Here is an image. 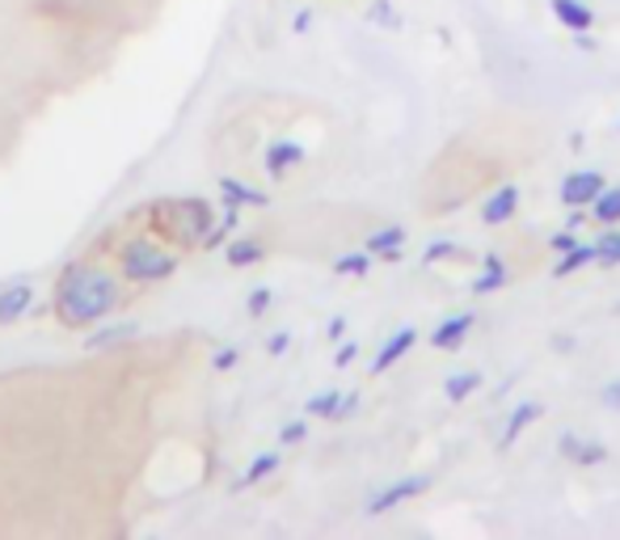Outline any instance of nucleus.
Instances as JSON below:
<instances>
[{
  "instance_id": "1",
  "label": "nucleus",
  "mask_w": 620,
  "mask_h": 540,
  "mask_svg": "<svg viewBox=\"0 0 620 540\" xmlns=\"http://www.w3.org/2000/svg\"><path fill=\"white\" fill-rule=\"evenodd\" d=\"M122 275L101 262H72L51 287V313L68 329H94L122 308Z\"/></svg>"
},
{
  "instance_id": "2",
  "label": "nucleus",
  "mask_w": 620,
  "mask_h": 540,
  "mask_svg": "<svg viewBox=\"0 0 620 540\" xmlns=\"http://www.w3.org/2000/svg\"><path fill=\"white\" fill-rule=\"evenodd\" d=\"M215 229V203L207 199H157L148 208V233L169 241L173 250H203L207 233Z\"/></svg>"
},
{
  "instance_id": "3",
  "label": "nucleus",
  "mask_w": 620,
  "mask_h": 540,
  "mask_svg": "<svg viewBox=\"0 0 620 540\" xmlns=\"http://www.w3.org/2000/svg\"><path fill=\"white\" fill-rule=\"evenodd\" d=\"M115 266L127 283H140V287H152V283H165L178 275L182 266V250H173L169 241H161L157 233H131L115 245Z\"/></svg>"
},
{
  "instance_id": "4",
  "label": "nucleus",
  "mask_w": 620,
  "mask_h": 540,
  "mask_svg": "<svg viewBox=\"0 0 620 540\" xmlns=\"http://www.w3.org/2000/svg\"><path fill=\"white\" fill-rule=\"evenodd\" d=\"M430 486H435V473H409V477H397V481L381 486V490L363 502V516H367V519L388 516V511L406 507V502H414V498H423Z\"/></svg>"
},
{
  "instance_id": "5",
  "label": "nucleus",
  "mask_w": 620,
  "mask_h": 540,
  "mask_svg": "<svg viewBox=\"0 0 620 540\" xmlns=\"http://www.w3.org/2000/svg\"><path fill=\"white\" fill-rule=\"evenodd\" d=\"M603 187H608V182H603L599 169H570V173L562 178V187H557V199H562L566 212H570V208H591Z\"/></svg>"
},
{
  "instance_id": "6",
  "label": "nucleus",
  "mask_w": 620,
  "mask_h": 540,
  "mask_svg": "<svg viewBox=\"0 0 620 540\" xmlns=\"http://www.w3.org/2000/svg\"><path fill=\"white\" fill-rule=\"evenodd\" d=\"M34 308H39V292L30 279H13L9 287H0V329L18 326Z\"/></svg>"
},
{
  "instance_id": "7",
  "label": "nucleus",
  "mask_w": 620,
  "mask_h": 540,
  "mask_svg": "<svg viewBox=\"0 0 620 540\" xmlns=\"http://www.w3.org/2000/svg\"><path fill=\"white\" fill-rule=\"evenodd\" d=\"M557 456L570 460V465H578V469H596V465L608 460V447L599 444V440H591V435L562 431V435H557Z\"/></svg>"
},
{
  "instance_id": "8",
  "label": "nucleus",
  "mask_w": 620,
  "mask_h": 540,
  "mask_svg": "<svg viewBox=\"0 0 620 540\" xmlns=\"http://www.w3.org/2000/svg\"><path fill=\"white\" fill-rule=\"evenodd\" d=\"M418 338H423V333H418L414 326L393 329V333L384 338V347L376 351V359H372V377H384L388 368H397V363H402V359H406V354L418 347Z\"/></svg>"
},
{
  "instance_id": "9",
  "label": "nucleus",
  "mask_w": 620,
  "mask_h": 540,
  "mask_svg": "<svg viewBox=\"0 0 620 540\" xmlns=\"http://www.w3.org/2000/svg\"><path fill=\"white\" fill-rule=\"evenodd\" d=\"M545 419V401H536V398H527L520 401L515 410H511V419H506V426H502V435H499V452H506V447H515L520 440H524L532 426Z\"/></svg>"
},
{
  "instance_id": "10",
  "label": "nucleus",
  "mask_w": 620,
  "mask_h": 540,
  "mask_svg": "<svg viewBox=\"0 0 620 540\" xmlns=\"http://www.w3.org/2000/svg\"><path fill=\"white\" fill-rule=\"evenodd\" d=\"M473 326H478V313H452L448 321H439V326L430 329V347L435 351H460L464 347V338L473 333Z\"/></svg>"
},
{
  "instance_id": "11",
  "label": "nucleus",
  "mask_w": 620,
  "mask_h": 540,
  "mask_svg": "<svg viewBox=\"0 0 620 540\" xmlns=\"http://www.w3.org/2000/svg\"><path fill=\"white\" fill-rule=\"evenodd\" d=\"M520 203H524V190L520 187H499L485 203H481V224H490V229H502V224H511L515 215H520Z\"/></svg>"
},
{
  "instance_id": "12",
  "label": "nucleus",
  "mask_w": 620,
  "mask_h": 540,
  "mask_svg": "<svg viewBox=\"0 0 620 540\" xmlns=\"http://www.w3.org/2000/svg\"><path fill=\"white\" fill-rule=\"evenodd\" d=\"M549 13L553 22L562 25V30H570V34L596 30V9L587 0H549Z\"/></svg>"
},
{
  "instance_id": "13",
  "label": "nucleus",
  "mask_w": 620,
  "mask_h": 540,
  "mask_svg": "<svg viewBox=\"0 0 620 540\" xmlns=\"http://www.w3.org/2000/svg\"><path fill=\"white\" fill-rule=\"evenodd\" d=\"M599 262V250L596 241H578L574 250H566V254H557V262H553V279H570V275H578V271H587V266H596Z\"/></svg>"
},
{
  "instance_id": "14",
  "label": "nucleus",
  "mask_w": 620,
  "mask_h": 540,
  "mask_svg": "<svg viewBox=\"0 0 620 540\" xmlns=\"http://www.w3.org/2000/svg\"><path fill=\"white\" fill-rule=\"evenodd\" d=\"M406 229L402 224H384V229H372L367 241H363V250L372 254V258H397L402 250H406Z\"/></svg>"
},
{
  "instance_id": "15",
  "label": "nucleus",
  "mask_w": 620,
  "mask_h": 540,
  "mask_svg": "<svg viewBox=\"0 0 620 540\" xmlns=\"http://www.w3.org/2000/svg\"><path fill=\"white\" fill-rule=\"evenodd\" d=\"M506 283H511L506 258H502V254H485V258H481V275L473 279V296H494Z\"/></svg>"
},
{
  "instance_id": "16",
  "label": "nucleus",
  "mask_w": 620,
  "mask_h": 540,
  "mask_svg": "<svg viewBox=\"0 0 620 540\" xmlns=\"http://www.w3.org/2000/svg\"><path fill=\"white\" fill-rule=\"evenodd\" d=\"M304 144H296V140H275L270 148H266V173L270 178H284L287 169H296V165H304Z\"/></svg>"
},
{
  "instance_id": "17",
  "label": "nucleus",
  "mask_w": 620,
  "mask_h": 540,
  "mask_svg": "<svg viewBox=\"0 0 620 540\" xmlns=\"http://www.w3.org/2000/svg\"><path fill=\"white\" fill-rule=\"evenodd\" d=\"M220 199L233 203V208H266V203H270L266 190L249 187V182H240V178H220Z\"/></svg>"
},
{
  "instance_id": "18",
  "label": "nucleus",
  "mask_w": 620,
  "mask_h": 540,
  "mask_svg": "<svg viewBox=\"0 0 620 540\" xmlns=\"http://www.w3.org/2000/svg\"><path fill=\"white\" fill-rule=\"evenodd\" d=\"M481 384H485V372H478V368H464V372H452V377L443 380V398H448V405H464V401L478 393Z\"/></svg>"
},
{
  "instance_id": "19",
  "label": "nucleus",
  "mask_w": 620,
  "mask_h": 540,
  "mask_svg": "<svg viewBox=\"0 0 620 540\" xmlns=\"http://www.w3.org/2000/svg\"><path fill=\"white\" fill-rule=\"evenodd\" d=\"M284 469V452H263V456H254V465L240 473L237 481H233V490H249V486H263L270 473Z\"/></svg>"
},
{
  "instance_id": "20",
  "label": "nucleus",
  "mask_w": 620,
  "mask_h": 540,
  "mask_svg": "<svg viewBox=\"0 0 620 540\" xmlns=\"http://www.w3.org/2000/svg\"><path fill=\"white\" fill-rule=\"evenodd\" d=\"M224 258H228V266H254V262L266 258V245L258 236H237V241L224 245Z\"/></svg>"
},
{
  "instance_id": "21",
  "label": "nucleus",
  "mask_w": 620,
  "mask_h": 540,
  "mask_svg": "<svg viewBox=\"0 0 620 540\" xmlns=\"http://www.w3.org/2000/svg\"><path fill=\"white\" fill-rule=\"evenodd\" d=\"M140 326L136 321H119V326H97L94 338H85V351H106V347H119L127 338H136Z\"/></svg>"
},
{
  "instance_id": "22",
  "label": "nucleus",
  "mask_w": 620,
  "mask_h": 540,
  "mask_svg": "<svg viewBox=\"0 0 620 540\" xmlns=\"http://www.w3.org/2000/svg\"><path fill=\"white\" fill-rule=\"evenodd\" d=\"M587 212H591V220H596V224H603V229H608V224H620V187H603V190H599V199L591 203V208H587Z\"/></svg>"
},
{
  "instance_id": "23",
  "label": "nucleus",
  "mask_w": 620,
  "mask_h": 540,
  "mask_svg": "<svg viewBox=\"0 0 620 540\" xmlns=\"http://www.w3.org/2000/svg\"><path fill=\"white\" fill-rule=\"evenodd\" d=\"M338 401H342V389H325V393H317V398L304 401V414H309V419H325V423H334Z\"/></svg>"
},
{
  "instance_id": "24",
  "label": "nucleus",
  "mask_w": 620,
  "mask_h": 540,
  "mask_svg": "<svg viewBox=\"0 0 620 540\" xmlns=\"http://www.w3.org/2000/svg\"><path fill=\"white\" fill-rule=\"evenodd\" d=\"M599 266H620V224H608V233L596 236Z\"/></svg>"
},
{
  "instance_id": "25",
  "label": "nucleus",
  "mask_w": 620,
  "mask_h": 540,
  "mask_svg": "<svg viewBox=\"0 0 620 540\" xmlns=\"http://www.w3.org/2000/svg\"><path fill=\"white\" fill-rule=\"evenodd\" d=\"M334 271L338 275H351V279H363L372 271V254L367 250L363 254H342V258H334Z\"/></svg>"
},
{
  "instance_id": "26",
  "label": "nucleus",
  "mask_w": 620,
  "mask_h": 540,
  "mask_svg": "<svg viewBox=\"0 0 620 540\" xmlns=\"http://www.w3.org/2000/svg\"><path fill=\"white\" fill-rule=\"evenodd\" d=\"M270 305H275V287H254V292H249V296H245V317H254V321H258V317H266V313H270Z\"/></svg>"
},
{
  "instance_id": "27",
  "label": "nucleus",
  "mask_w": 620,
  "mask_h": 540,
  "mask_svg": "<svg viewBox=\"0 0 620 540\" xmlns=\"http://www.w3.org/2000/svg\"><path fill=\"white\" fill-rule=\"evenodd\" d=\"M460 254H464V250H460L456 241H430L427 250H423V262H427V266H435V262H443V258H460Z\"/></svg>"
},
{
  "instance_id": "28",
  "label": "nucleus",
  "mask_w": 620,
  "mask_h": 540,
  "mask_svg": "<svg viewBox=\"0 0 620 540\" xmlns=\"http://www.w3.org/2000/svg\"><path fill=\"white\" fill-rule=\"evenodd\" d=\"M304 440H309V423H304V419L279 426V447H296V444H304Z\"/></svg>"
},
{
  "instance_id": "29",
  "label": "nucleus",
  "mask_w": 620,
  "mask_h": 540,
  "mask_svg": "<svg viewBox=\"0 0 620 540\" xmlns=\"http://www.w3.org/2000/svg\"><path fill=\"white\" fill-rule=\"evenodd\" d=\"M367 18L381 25H402V18H397V9L388 4V0H376V4H367Z\"/></svg>"
},
{
  "instance_id": "30",
  "label": "nucleus",
  "mask_w": 620,
  "mask_h": 540,
  "mask_svg": "<svg viewBox=\"0 0 620 540\" xmlns=\"http://www.w3.org/2000/svg\"><path fill=\"white\" fill-rule=\"evenodd\" d=\"M599 405H603V410H612V414H620V377L608 380V384L599 389Z\"/></svg>"
},
{
  "instance_id": "31",
  "label": "nucleus",
  "mask_w": 620,
  "mask_h": 540,
  "mask_svg": "<svg viewBox=\"0 0 620 540\" xmlns=\"http://www.w3.org/2000/svg\"><path fill=\"white\" fill-rule=\"evenodd\" d=\"M237 359H240L237 347H224V351H215L212 354V372H233V368H237Z\"/></svg>"
},
{
  "instance_id": "32",
  "label": "nucleus",
  "mask_w": 620,
  "mask_h": 540,
  "mask_svg": "<svg viewBox=\"0 0 620 540\" xmlns=\"http://www.w3.org/2000/svg\"><path fill=\"white\" fill-rule=\"evenodd\" d=\"M582 236H578V229H562L557 236H549V250L553 254H566V250H574Z\"/></svg>"
},
{
  "instance_id": "33",
  "label": "nucleus",
  "mask_w": 620,
  "mask_h": 540,
  "mask_svg": "<svg viewBox=\"0 0 620 540\" xmlns=\"http://www.w3.org/2000/svg\"><path fill=\"white\" fill-rule=\"evenodd\" d=\"M291 351V333H287V329H279V333H270V338H266V354H275V359H279V354H287Z\"/></svg>"
},
{
  "instance_id": "34",
  "label": "nucleus",
  "mask_w": 620,
  "mask_h": 540,
  "mask_svg": "<svg viewBox=\"0 0 620 540\" xmlns=\"http://www.w3.org/2000/svg\"><path fill=\"white\" fill-rule=\"evenodd\" d=\"M359 410V393L351 389V393H342V401H338V410H334V423H346L351 414Z\"/></svg>"
},
{
  "instance_id": "35",
  "label": "nucleus",
  "mask_w": 620,
  "mask_h": 540,
  "mask_svg": "<svg viewBox=\"0 0 620 540\" xmlns=\"http://www.w3.org/2000/svg\"><path fill=\"white\" fill-rule=\"evenodd\" d=\"M228 233H233V229H224V224H215L212 233H207V241H203V250H220V245L228 241Z\"/></svg>"
},
{
  "instance_id": "36",
  "label": "nucleus",
  "mask_w": 620,
  "mask_h": 540,
  "mask_svg": "<svg viewBox=\"0 0 620 540\" xmlns=\"http://www.w3.org/2000/svg\"><path fill=\"white\" fill-rule=\"evenodd\" d=\"M355 354H359V342H342L334 354V363L338 368H346V363H355Z\"/></svg>"
},
{
  "instance_id": "37",
  "label": "nucleus",
  "mask_w": 620,
  "mask_h": 540,
  "mask_svg": "<svg viewBox=\"0 0 620 540\" xmlns=\"http://www.w3.org/2000/svg\"><path fill=\"white\" fill-rule=\"evenodd\" d=\"M309 25H312V9H300V13H296V22H291V30H296V34H304Z\"/></svg>"
},
{
  "instance_id": "38",
  "label": "nucleus",
  "mask_w": 620,
  "mask_h": 540,
  "mask_svg": "<svg viewBox=\"0 0 620 540\" xmlns=\"http://www.w3.org/2000/svg\"><path fill=\"white\" fill-rule=\"evenodd\" d=\"M553 351H557V354H570L574 351V338H570V333H557V338H553Z\"/></svg>"
},
{
  "instance_id": "39",
  "label": "nucleus",
  "mask_w": 620,
  "mask_h": 540,
  "mask_svg": "<svg viewBox=\"0 0 620 540\" xmlns=\"http://www.w3.org/2000/svg\"><path fill=\"white\" fill-rule=\"evenodd\" d=\"M342 329H346V317H334V321H330V338H342Z\"/></svg>"
},
{
  "instance_id": "40",
  "label": "nucleus",
  "mask_w": 620,
  "mask_h": 540,
  "mask_svg": "<svg viewBox=\"0 0 620 540\" xmlns=\"http://www.w3.org/2000/svg\"><path fill=\"white\" fill-rule=\"evenodd\" d=\"M612 317H620V300H617V305H612Z\"/></svg>"
},
{
  "instance_id": "41",
  "label": "nucleus",
  "mask_w": 620,
  "mask_h": 540,
  "mask_svg": "<svg viewBox=\"0 0 620 540\" xmlns=\"http://www.w3.org/2000/svg\"><path fill=\"white\" fill-rule=\"evenodd\" d=\"M617 131H620V127H617Z\"/></svg>"
}]
</instances>
